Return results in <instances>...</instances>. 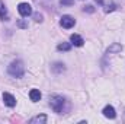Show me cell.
Returning <instances> with one entry per match:
<instances>
[{"label":"cell","mask_w":125,"mask_h":124,"mask_svg":"<svg viewBox=\"0 0 125 124\" xmlns=\"http://www.w3.org/2000/svg\"><path fill=\"white\" fill-rule=\"evenodd\" d=\"M121 48H122L121 45H118V44H115V45H112V47H111V48H109L108 51H109V53H111V51H121Z\"/></svg>","instance_id":"7c38bea8"},{"label":"cell","mask_w":125,"mask_h":124,"mask_svg":"<svg viewBox=\"0 0 125 124\" xmlns=\"http://www.w3.org/2000/svg\"><path fill=\"white\" fill-rule=\"evenodd\" d=\"M18 10H19V13L22 15V16H29L32 13V7H31V4L29 3H21L19 6H18Z\"/></svg>","instance_id":"277c9868"},{"label":"cell","mask_w":125,"mask_h":124,"mask_svg":"<svg viewBox=\"0 0 125 124\" xmlns=\"http://www.w3.org/2000/svg\"><path fill=\"white\" fill-rule=\"evenodd\" d=\"M18 25H19L21 28H28V24H25L23 21H19V22H18Z\"/></svg>","instance_id":"5bb4252c"},{"label":"cell","mask_w":125,"mask_h":124,"mask_svg":"<svg viewBox=\"0 0 125 124\" xmlns=\"http://www.w3.org/2000/svg\"><path fill=\"white\" fill-rule=\"evenodd\" d=\"M9 73H10L13 77H22L23 73H25V66H23V63L19 62V60L10 63V66H9Z\"/></svg>","instance_id":"6da1fadb"},{"label":"cell","mask_w":125,"mask_h":124,"mask_svg":"<svg viewBox=\"0 0 125 124\" xmlns=\"http://www.w3.org/2000/svg\"><path fill=\"white\" fill-rule=\"evenodd\" d=\"M29 98H31V101L36 102V101L41 99V92H39L38 89H32L31 92H29Z\"/></svg>","instance_id":"ba28073f"},{"label":"cell","mask_w":125,"mask_h":124,"mask_svg":"<svg viewBox=\"0 0 125 124\" xmlns=\"http://www.w3.org/2000/svg\"><path fill=\"white\" fill-rule=\"evenodd\" d=\"M64 98L60 96V95H51L50 96V105L51 108L55 111V112H61L62 111V107H64Z\"/></svg>","instance_id":"7a4b0ae2"},{"label":"cell","mask_w":125,"mask_h":124,"mask_svg":"<svg viewBox=\"0 0 125 124\" xmlns=\"http://www.w3.org/2000/svg\"><path fill=\"white\" fill-rule=\"evenodd\" d=\"M102 112H103V115H105L106 118H111V120L116 117V112H115V108H114L112 105H106V107L103 108V111H102Z\"/></svg>","instance_id":"5b68a950"},{"label":"cell","mask_w":125,"mask_h":124,"mask_svg":"<svg viewBox=\"0 0 125 124\" xmlns=\"http://www.w3.org/2000/svg\"><path fill=\"white\" fill-rule=\"evenodd\" d=\"M35 21H36V22H41V21H42V15L36 13V15H35Z\"/></svg>","instance_id":"9a60e30c"},{"label":"cell","mask_w":125,"mask_h":124,"mask_svg":"<svg viewBox=\"0 0 125 124\" xmlns=\"http://www.w3.org/2000/svg\"><path fill=\"white\" fill-rule=\"evenodd\" d=\"M3 101H4V104H6L7 107H15V105H16V99H15V96L10 95V93H7V92L3 93Z\"/></svg>","instance_id":"8992f818"},{"label":"cell","mask_w":125,"mask_h":124,"mask_svg":"<svg viewBox=\"0 0 125 124\" xmlns=\"http://www.w3.org/2000/svg\"><path fill=\"white\" fill-rule=\"evenodd\" d=\"M61 4H73V0H61Z\"/></svg>","instance_id":"2e32d148"},{"label":"cell","mask_w":125,"mask_h":124,"mask_svg":"<svg viewBox=\"0 0 125 124\" xmlns=\"http://www.w3.org/2000/svg\"><path fill=\"white\" fill-rule=\"evenodd\" d=\"M114 9H115V4H112V3H111L109 6H106V9H105V12H112Z\"/></svg>","instance_id":"4fadbf2b"},{"label":"cell","mask_w":125,"mask_h":124,"mask_svg":"<svg viewBox=\"0 0 125 124\" xmlns=\"http://www.w3.org/2000/svg\"><path fill=\"white\" fill-rule=\"evenodd\" d=\"M45 121H47V115L42 114V115H36V117H33V118L31 120V124H38V123L44 124Z\"/></svg>","instance_id":"9c48e42d"},{"label":"cell","mask_w":125,"mask_h":124,"mask_svg":"<svg viewBox=\"0 0 125 124\" xmlns=\"http://www.w3.org/2000/svg\"><path fill=\"white\" fill-rule=\"evenodd\" d=\"M0 18H1L3 21L7 19V10H6V6H4L3 1H0Z\"/></svg>","instance_id":"30bf717a"},{"label":"cell","mask_w":125,"mask_h":124,"mask_svg":"<svg viewBox=\"0 0 125 124\" xmlns=\"http://www.w3.org/2000/svg\"><path fill=\"white\" fill-rule=\"evenodd\" d=\"M58 51H68L70 48H71V44H68V42H61V44H58Z\"/></svg>","instance_id":"8fae6325"},{"label":"cell","mask_w":125,"mask_h":124,"mask_svg":"<svg viewBox=\"0 0 125 124\" xmlns=\"http://www.w3.org/2000/svg\"><path fill=\"white\" fill-rule=\"evenodd\" d=\"M60 24H61L62 28H65V29H70V28H73V26H74L76 21H74L71 16H68V15H64V16L61 18V21H60Z\"/></svg>","instance_id":"3957f363"},{"label":"cell","mask_w":125,"mask_h":124,"mask_svg":"<svg viewBox=\"0 0 125 124\" xmlns=\"http://www.w3.org/2000/svg\"><path fill=\"white\" fill-rule=\"evenodd\" d=\"M70 41H71V44H73V45H76V47H82V45L84 44L83 38H82L80 35H77V34H73V35L70 37Z\"/></svg>","instance_id":"52a82bcc"},{"label":"cell","mask_w":125,"mask_h":124,"mask_svg":"<svg viewBox=\"0 0 125 124\" xmlns=\"http://www.w3.org/2000/svg\"><path fill=\"white\" fill-rule=\"evenodd\" d=\"M86 10H87V12H93V6H87V9L84 7V12H86Z\"/></svg>","instance_id":"e0dca14e"}]
</instances>
